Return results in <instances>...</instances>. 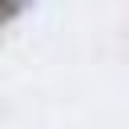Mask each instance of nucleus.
Instances as JSON below:
<instances>
[]
</instances>
